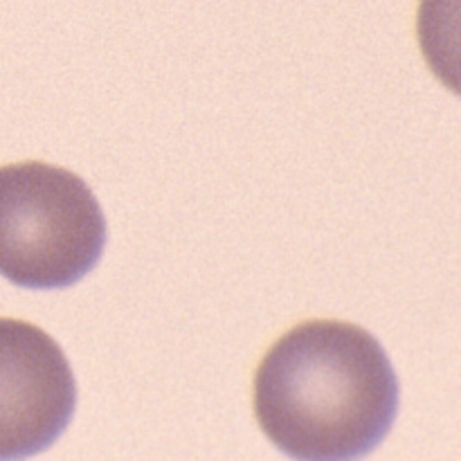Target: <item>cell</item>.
<instances>
[{
  "label": "cell",
  "mask_w": 461,
  "mask_h": 461,
  "mask_svg": "<svg viewBox=\"0 0 461 461\" xmlns=\"http://www.w3.org/2000/svg\"><path fill=\"white\" fill-rule=\"evenodd\" d=\"M255 414L284 455L345 461L372 453L399 414V378L381 342L349 322L291 329L261 360Z\"/></svg>",
  "instance_id": "cell-1"
},
{
  "label": "cell",
  "mask_w": 461,
  "mask_h": 461,
  "mask_svg": "<svg viewBox=\"0 0 461 461\" xmlns=\"http://www.w3.org/2000/svg\"><path fill=\"white\" fill-rule=\"evenodd\" d=\"M106 219L88 185L63 167H0V275L30 291L72 286L97 266Z\"/></svg>",
  "instance_id": "cell-2"
},
{
  "label": "cell",
  "mask_w": 461,
  "mask_h": 461,
  "mask_svg": "<svg viewBox=\"0 0 461 461\" xmlns=\"http://www.w3.org/2000/svg\"><path fill=\"white\" fill-rule=\"evenodd\" d=\"M75 408V374L57 340L30 322L0 318V461L43 453Z\"/></svg>",
  "instance_id": "cell-3"
}]
</instances>
